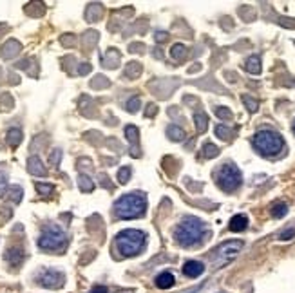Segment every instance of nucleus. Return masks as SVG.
<instances>
[{
  "label": "nucleus",
  "mask_w": 295,
  "mask_h": 293,
  "mask_svg": "<svg viewBox=\"0 0 295 293\" xmlns=\"http://www.w3.org/2000/svg\"><path fill=\"white\" fill-rule=\"evenodd\" d=\"M205 234H207V226H205V223L198 217H185L174 230L176 241H178V245H181V246L198 245V242L203 239Z\"/></svg>",
  "instance_id": "nucleus-1"
},
{
  "label": "nucleus",
  "mask_w": 295,
  "mask_h": 293,
  "mask_svg": "<svg viewBox=\"0 0 295 293\" xmlns=\"http://www.w3.org/2000/svg\"><path fill=\"white\" fill-rule=\"evenodd\" d=\"M147 210V199L141 192H131L121 196L114 203V212L120 219H136Z\"/></svg>",
  "instance_id": "nucleus-2"
},
{
  "label": "nucleus",
  "mask_w": 295,
  "mask_h": 293,
  "mask_svg": "<svg viewBox=\"0 0 295 293\" xmlns=\"http://www.w3.org/2000/svg\"><path fill=\"white\" fill-rule=\"evenodd\" d=\"M145 241H147V235L140 230H124L116 235V248L125 257H132L143 250Z\"/></svg>",
  "instance_id": "nucleus-3"
},
{
  "label": "nucleus",
  "mask_w": 295,
  "mask_h": 293,
  "mask_svg": "<svg viewBox=\"0 0 295 293\" xmlns=\"http://www.w3.org/2000/svg\"><path fill=\"white\" fill-rule=\"evenodd\" d=\"M254 146L263 156H275L283 151L284 139L279 132L274 131H259L254 136Z\"/></svg>",
  "instance_id": "nucleus-4"
},
{
  "label": "nucleus",
  "mask_w": 295,
  "mask_h": 293,
  "mask_svg": "<svg viewBox=\"0 0 295 293\" xmlns=\"http://www.w3.org/2000/svg\"><path fill=\"white\" fill-rule=\"evenodd\" d=\"M241 181H243V176H241V170L234 163H225L219 168V172H217V185H219L221 190L225 192L237 190Z\"/></svg>",
  "instance_id": "nucleus-5"
},
{
  "label": "nucleus",
  "mask_w": 295,
  "mask_h": 293,
  "mask_svg": "<svg viewBox=\"0 0 295 293\" xmlns=\"http://www.w3.org/2000/svg\"><path fill=\"white\" fill-rule=\"evenodd\" d=\"M65 241H67V237H65L64 230L56 225H49L42 232L40 239H38V246L42 250H60L64 248Z\"/></svg>",
  "instance_id": "nucleus-6"
},
{
  "label": "nucleus",
  "mask_w": 295,
  "mask_h": 293,
  "mask_svg": "<svg viewBox=\"0 0 295 293\" xmlns=\"http://www.w3.org/2000/svg\"><path fill=\"white\" fill-rule=\"evenodd\" d=\"M241 248H243V241H227L221 246H217L214 252V264L215 266H223L227 262H230L235 255L239 254Z\"/></svg>",
  "instance_id": "nucleus-7"
},
{
  "label": "nucleus",
  "mask_w": 295,
  "mask_h": 293,
  "mask_svg": "<svg viewBox=\"0 0 295 293\" xmlns=\"http://www.w3.org/2000/svg\"><path fill=\"white\" fill-rule=\"evenodd\" d=\"M38 282H40L44 288H60L64 286V274L62 272H56V270H42L40 275H38Z\"/></svg>",
  "instance_id": "nucleus-8"
},
{
  "label": "nucleus",
  "mask_w": 295,
  "mask_h": 293,
  "mask_svg": "<svg viewBox=\"0 0 295 293\" xmlns=\"http://www.w3.org/2000/svg\"><path fill=\"white\" fill-rule=\"evenodd\" d=\"M203 272H205V264H203V262H200V261H187L183 264V274L187 275V277H190V279L200 277Z\"/></svg>",
  "instance_id": "nucleus-9"
},
{
  "label": "nucleus",
  "mask_w": 295,
  "mask_h": 293,
  "mask_svg": "<svg viewBox=\"0 0 295 293\" xmlns=\"http://www.w3.org/2000/svg\"><path fill=\"white\" fill-rule=\"evenodd\" d=\"M28 170H29V174H33V176H45L47 174L44 163H42V159L38 158V156H31V158L28 159Z\"/></svg>",
  "instance_id": "nucleus-10"
},
{
  "label": "nucleus",
  "mask_w": 295,
  "mask_h": 293,
  "mask_svg": "<svg viewBox=\"0 0 295 293\" xmlns=\"http://www.w3.org/2000/svg\"><path fill=\"white\" fill-rule=\"evenodd\" d=\"M125 138L132 143L131 154L134 156V158H138V156H140V152H138V149H136V141H138V138H140V131H138V127H134V125H127V127H125Z\"/></svg>",
  "instance_id": "nucleus-11"
},
{
  "label": "nucleus",
  "mask_w": 295,
  "mask_h": 293,
  "mask_svg": "<svg viewBox=\"0 0 295 293\" xmlns=\"http://www.w3.org/2000/svg\"><path fill=\"white\" fill-rule=\"evenodd\" d=\"M20 53V44L16 42V40H9L8 44L2 47V58H13V56H16Z\"/></svg>",
  "instance_id": "nucleus-12"
},
{
  "label": "nucleus",
  "mask_w": 295,
  "mask_h": 293,
  "mask_svg": "<svg viewBox=\"0 0 295 293\" xmlns=\"http://www.w3.org/2000/svg\"><path fill=\"white\" fill-rule=\"evenodd\" d=\"M156 286L160 289H168L174 286V275L168 274V272H163V274H160L158 277H156Z\"/></svg>",
  "instance_id": "nucleus-13"
},
{
  "label": "nucleus",
  "mask_w": 295,
  "mask_h": 293,
  "mask_svg": "<svg viewBox=\"0 0 295 293\" xmlns=\"http://www.w3.org/2000/svg\"><path fill=\"white\" fill-rule=\"evenodd\" d=\"M248 226V217L247 215H234V217L230 219V230L232 232H243V230H247Z\"/></svg>",
  "instance_id": "nucleus-14"
},
{
  "label": "nucleus",
  "mask_w": 295,
  "mask_h": 293,
  "mask_svg": "<svg viewBox=\"0 0 295 293\" xmlns=\"http://www.w3.org/2000/svg\"><path fill=\"white\" fill-rule=\"evenodd\" d=\"M6 261L11 262V264H20L22 261H24V252H22L20 248H9L8 252H6Z\"/></svg>",
  "instance_id": "nucleus-15"
},
{
  "label": "nucleus",
  "mask_w": 295,
  "mask_h": 293,
  "mask_svg": "<svg viewBox=\"0 0 295 293\" xmlns=\"http://www.w3.org/2000/svg\"><path fill=\"white\" fill-rule=\"evenodd\" d=\"M244 69H247L250 75H259L261 72V58L259 56H250V58L244 62Z\"/></svg>",
  "instance_id": "nucleus-16"
},
{
  "label": "nucleus",
  "mask_w": 295,
  "mask_h": 293,
  "mask_svg": "<svg viewBox=\"0 0 295 293\" xmlns=\"http://www.w3.org/2000/svg\"><path fill=\"white\" fill-rule=\"evenodd\" d=\"M6 139H8L9 146H18L22 143V131L20 129H9Z\"/></svg>",
  "instance_id": "nucleus-17"
},
{
  "label": "nucleus",
  "mask_w": 295,
  "mask_h": 293,
  "mask_svg": "<svg viewBox=\"0 0 295 293\" xmlns=\"http://www.w3.org/2000/svg\"><path fill=\"white\" fill-rule=\"evenodd\" d=\"M167 136L172 141H183L185 131L181 127H178V125H170V127H167Z\"/></svg>",
  "instance_id": "nucleus-18"
},
{
  "label": "nucleus",
  "mask_w": 295,
  "mask_h": 293,
  "mask_svg": "<svg viewBox=\"0 0 295 293\" xmlns=\"http://www.w3.org/2000/svg\"><path fill=\"white\" fill-rule=\"evenodd\" d=\"M78 186H80L82 192H92L94 190V181H92L89 176L80 174V178H78Z\"/></svg>",
  "instance_id": "nucleus-19"
},
{
  "label": "nucleus",
  "mask_w": 295,
  "mask_h": 293,
  "mask_svg": "<svg viewBox=\"0 0 295 293\" xmlns=\"http://www.w3.org/2000/svg\"><path fill=\"white\" fill-rule=\"evenodd\" d=\"M141 72V65L138 64V62H129L127 67H125V76L131 80H134L136 76H140Z\"/></svg>",
  "instance_id": "nucleus-20"
},
{
  "label": "nucleus",
  "mask_w": 295,
  "mask_h": 293,
  "mask_svg": "<svg viewBox=\"0 0 295 293\" xmlns=\"http://www.w3.org/2000/svg\"><path fill=\"white\" fill-rule=\"evenodd\" d=\"M194 121H195V129H198V132H205L208 127V118L207 114H203V112H198V114H194Z\"/></svg>",
  "instance_id": "nucleus-21"
},
{
  "label": "nucleus",
  "mask_w": 295,
  "mask_h": 293,
  "mask_svg": "<svg viewBox=\"0 0 295 293\" xmlns=\"http://www.w3.org/2000/svg\"><path fill=\"white\" fill-rule=\"evenodd\" d=\"M8 194H9V198H11L13 203H20L22 201V196H24V190H22V186L13 185V186H9Z\"/></svg>",
  "instance_id": "nucleus-22"
},
{
  "label": "nucleus",
  "mask_w": 295,
  "mask_h": 293,
  "mask_svg": "<svg viewBox=\"0 0 295 293\" xmlns=\"http://www.w3.org/2000/svg\"><path fill=\"white\" fill-rule=\"evenodd\" d=\"M170 56L174 60H183L185 56H187V47H185L183 44H176V45H172V49H170Z\"/></svg>",
  "instance_id": "nucleus-23"
},
{
  "label": "nucleus",
  "mask_w": 295,
  "mask_h": 293,
  "mask_svg": "<svg viewBox=\"0 0 295 293\" xmlns=\"http://www.w3.org/2000/svg\"><path fill=\"white\" fill-rule=\"evenodd\" d=\"M286 214H288V206L284 205V203H277V205L272 206V215H274L275 219L284 217Z\"/></svg>",
  "instance_id": "nucleus-24"
},
{
  "label": "nucleus",
  "mask_w": 295,
  "mask_h": 293,
  "mask_svg": "<svg viewBox=\"0 0 295 293\" xmlns=\"http://www.w3.org/2000/svg\"><path fill=\"white\" fill-rule=\"evenodd\" d=\"M203 156L205 158H217L219 156V149L214 145V143H205V146H203Z\"/></svg>",
  "instance_id": "nucleus-25"
},
{
  "label": "nucleus",
  "mask_w": 295,
  "mask_h": 293,
  "mask_svg": "<svg viewBox=\"0 0 295 293\" xmlns=\"http://www.w3.org/2000/svg\"><path fill=\"white\" fill-rule=\"evenodd\" d=\"M129 179H131V168L129 166H121L120 170H118V181L121 185H125V183H129Z\"/></svg>",
  "instance_id": "nucleus-26"
},
{
  "label": "nucleus",
  "mask_w": 295,
  "mask_h": 293,
  "mask_svg": "<svg viewBox=\"0 0 295 293\" xmlns=\"http://www.w3.org/2000/svg\"><path fill=\"white\" fill-rule=\"evenodd\" d=\"M215 136H219L221 139L227 141V139H230L232 131L228 127H225V125H217V127H215Z\"/></svg>",
  "instance_id": "nucleus-27"
},
{
  "label": "nucleus",
  "mask_w": 295,
  "mask_h": 293,
  "mask_svg": "<svg viewBox=\"0 0 295 293\" xmlns=\"http://www.w3.org/2000/svg\"><path fill=\"white\" fill-rule=\"evenodd\" d=\"M9 185H8V176L6 172L0 170V198H4V194H8Z\"/></svg>",
  "instance_id": "nucleus-28"
},
{
  "label": "nucleus",
  "mask_w": 295,
  "mask_h": 293,
  "mask_svg": "<svg viewBox=\"0 0 295 293\" xmlns=\"http://www.w3.org/2000/svg\"><path fill=\"white\" fill-rule=\"evenodd\" d=\"M243 103L247 105V109L250 112H255L257 109H259V103H257V100L250 98V96H243Z\"/></svg>",
  "instance_id": "nucleus-29"
},
{
  "label": "nucleus",
  "mask_w": 295,
  "mask_h": 293,
  "mask_svg": "<svg viewBox=\"0 0 295 293\" xmlns=\"http://www.w3.org/2000/svg\"><path fill=\"white\" fill-rule=\"evenodd\" d=\"M35 188H36V192L42 196H47L53 192V185H47V183H36Z\"/></svg>",
  "instance_id": "nucleus-30"
},
{
  "label": "nucleus",
  "mask_w": 295,
  "mask_h": 293,
  "mask_svg": "<svg viewBox=\"0 0 295 293\" xmlns=\"http://www.w3.org/2000/svg\"><path fill=\"white\" fill-rule=\"evenodd\" d=\"M140 98L138 96H134V98H131L127 102V111L129 112H138V109H140Z\"/></svg>",
  "instance_id": "nucleus-31"
},
{
  "label": "nucleus",
  "mask_w": 295,
  "mask_h": 293,
  "mask_svg": "<svg viewBox=\"0 0 295 293\" xmlns=\"http://www.w3.org/2000/svg\"><path fill=\"white\" fill-rule=\"evenodd\" d=\"M60 159H62V151L60 149H55V151L51 152V156H49V163L55 166L60 165Z\"/></svg>",
  "instance_id": "nucleus-32"
},
{
  "label": "nucleus",
  "mask_w": 295,
  "mask_h": 293,
  "mask_svg": "<svg viewBox=\"0 0 295 293\" xmlns=\"http://www.w3.org/2000/svg\"><path fill=\"white\" fill-rule=\"evenodd\" d=\"M215 114H217V118H221V119H232V112L228 111L227 107H217L215 109Z\"/></svg>",
  "instance_id": "nucleus-33"
},
{
  "label": "nucleus",
  "mask_w": 295,
  "mask_h": 293,
  "mask_svg": "<svg viewBox=\"0 0 295 293\" xmlns=\"http://www.w3.org/2000/svg\"><path fill=\"white\" fill-rule=\"evenodd\" d=\"M293 237H295V228H288V230H284L283 234L279 235L281 241H290V239H293Z\"/></svg>",
  "instance_id": "nucleus-34"
},
{
  "label": "nucleus",
  "mask_w": 295,
  "mask_h": 293,
  "mask_svg": "<svg viewBox=\"0 0 295 293\" xmlns=\"http://www.w3.org/2000/svg\"><path fill=\"white\" fill-rule=\"evenodd\" d=\"M78 72H80V75H89V72H91V64H80Z\"/></svg>",
  "instance_id": "nucleus-35"
},
{
  "label": "nucleus",
  "mask_w": 295,
  "mask_h": 293,
  "mask_svg": "<svg viewBox=\"0 0 295 293\" xmlns=\"http://www.w3.org/2000/svg\"><path fill=\"white\" fill-rule=\"evenodd\" d=\"M156 112H158V107H156L154 103H151V105H149V109H147V112H145V114H147V118H151V116H154Z\"/></svg>",
  "instance_id": "nucleus-36"
},
{
  "label": "nucleus",
  "mask_w": 295,
  "mask_h": 293,
  "mask_svg": "<svg viewBox=\"0 0 295 293\" xmlns=\"http://www.w3.org/2000/svg\"><path fill=\"white\" fill-rule=\"evenodd\" d=\"M92 293H109V289L105 286H94L92 288Z\"/></svg>",
  "instance_id": "nucleus-37"
},
{
  "label": "nucleus",
  "mask_w": 295,
  "mask_h": 293,
  "mask_svg": "<svg viewBox=\"0 0 295 293\" xmlns=\"http://www.w3.org/2000/svg\"><path fill=\"white\" fill-rule=\"evenodd\" d=\"M163 40H167V33H163V31L156 33V42H163Z\"/></svg>",
  "instance_id": "nucleus-38"
},
{
  "label": "nucleus",
  "mask_w": 295,
  "mask_h": 293,
  "mask_svg": "<svg viewBox=\"0 0 295 293\" xmlns=\"http://www.w3.org/2000/svg\"><path fill=\"white\" fill-rule=\"evenodd\" d=\"M293 132H295V123H293Z\"/></svg>",
  "instance_id": "nucleus-39"
}]
</instances>
